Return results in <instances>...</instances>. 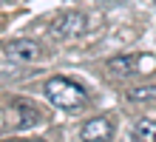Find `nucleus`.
I'll use <instances>...</instances> for the list:
<instances>
[{
	"mask_svg": "<svg viewBox=\"0 0 156 142\" xmlns=\"http://www.w3.org/2000/svg\"><path fill=\"white\" fill-rule=\"evenodd\" d=\"M128 100L131 102H151V100H156V85H136V88H128Z\"/></svg>",
	"mask_w": 156,
	"mask_h": 142,
	"instance_id": "obj_8",
	"label": "nucleus"
},
{
	"mask_svg": "<svg viewBox=\"0 0 156 142\" xmlns=\"http://www.w3.org/2000/svg\"><path fill=\"white\" fill-rule=\"evenodd\" d=\"M3 51H6V57H12L17 63H37V60L45 57L43 46L37 40H14V43H9Z\"/></svg>",
	"mask_w": 156,
	"mask_h": 142,
	"instance_id": "obj_6",
	"label": "nucleus"
},
{
	"mask_svg": "<svg viewBox=\"0 0 156 142\" xmlns=\"http://www.w3.org/2000/svg\"><path fill=\"white\" fill-rule=\"evenodd\" d=\"M3 142H45V139H3Z\"/></svg>",
	"mask_w": 156,
	"mask_h": 142,
	"instance_id": "obj_9",
	"label": "nucleus"
},
{
	"mask_svg": "<svg viewBox=\"0 0 156 142\" xmlns=\"http://www.w3.org/2000/svg\"><path fill=\"white\" fill-rule=\"evenodd\" d=\"M105 68L114 77H128V74H151L156 71V57L153 54H119L105 63Z\"/></svg>",
	"mask_w": 156,
	"mask_h": 142,
	"instance_id": "obj_2",
	"label": "nucleus"
},
{
	"mask_svg": "<svg viewBox=\"0 0 156 142\" xmlns=\"http://www.w3.org/2000/svg\"><path fill=\"white\" fill-rule=\"evenodd\" d=\"M45 97H48L57 108H66V111H74L80 105L88 102V94L80 82L68 80V77H51L45 80Z\"/></svg>",
	"mask_w": 156,
	"mask_h": 142,
	"instance_id": "obj_1",
	"label": "nucleus"
},
{
	"mask_svg": "<svg viewBox=\"0 0 156 142\" xmlns=\"http://www.w3.org/2000/svg\"><path fill=\"white\" fill-rule=\"evenodd\" d=\"M114 119H108V117H94V119H88L85 125H82L80 131V139L82 142H111L114 139Z\"/></svg>",
	"mask_w": 156,
	"mask_h": 142,
	"instance_id": "obj_5",
	"label": "nucleus"
},
{
	"mask_svg": "<svg viewBox=\"0 0 156 142\" xmlns=\"http://www.w3.org/2000/svg\"><path fill=\"white\" fill-rule=\"evenodd\" d=\"M133 139H136V142H156V119H142V122H136Z\"/></svg>",
	"mask_w": 156,
	"mask_h": 142,
	"instance_id": "obj_7",
	"label": "nucleus"
},
{
	"mask_svg": "<svg viewBox=\"0 0 156 142\" xmlns=\"http://www.w3.org/2000/svg\"><path fill=\"white\" fill-rule=\"evenodd\" d=\"M3 3H9V0H0V6H3Z\"/></svg>",
	"mask_w": 156,
	"mask_h": 142,
	"instance_id": "obj_10",
	"label": "nucleus"
},
{
	"mask_svg": "<svg viewBox=\"0 0 156 142\" xmlns=\"http://www.w3.org/2000/svg\"><path fill=\"white\" fill-rule=\"evenodd\" d=\"M88 28V17L82 12H62L60 17H54L51 23V34L57 40H74Z\"/></svg>",
	"mask_w": 156,
	"mask_h": 142,
	"instance_id": "obj_4",
	"label": "nucleus"
},
{
	"mask_svg": "<svg viewBox=\"0 0 156 142\" xmlns=\"http://www.w3.org/2000/svg\"><path fill=\"white\" fill-rule=\"evenodd\" d=\"M6 119H9V125L26 131V128H31V125H40L43 111H40L37 105H31L26 97H14V100L6 105Z\"/></svg>",
	"mask_w": 156,
	"mask_h": 142,
	"instance_id": "obj_3",
	"label": "nucleus"
}]
</instances>
